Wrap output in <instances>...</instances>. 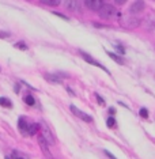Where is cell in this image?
Listing matches in <instances>:
<instances>
[{
	"label": "cell",
	"instance_id": "8fae6325",
	"mask_svg": "<svg viewBox=\"0 0 155 159\" xmlns=\"http://www.w3.org/2000/svg\"><path fill=\"white\" fill-rule=\"evenodd\" d=\"M41 3H44L46 6H50V7H56L61 3V0H41Z\"/></svg>",
	"mask_w": 155,
	"mask_h": 159
},
{
	"label": "cell",
	"instance_id": "2e32d148",
	"mask_svg": "<svg viewBox=\"0 0 155 159\" xmlns=\"http://www.w3.org/2000/svg\"><path fill=\"white\" fill-rule=\"evenodd\" d=\"M140 116L144 117V118H147V117H148V111L144 109V107H142V109H140Z\"/></svg>",
	"mask_w": 155,
	"mask_h": 159
},
{
	"label": "cell",
	"instance_id": "d6986e66",
	"mask_svg": "<svg viewBox=\"0 0 155 159\" xmlns=\"http://www.w3.org/2000/svg\"><path fill=\"white\" fill-rule=\"evenodd\" d=\"M114 3H116L117 6H122V4H125V3H127V0H114Z\"/></svg>",
	"mask_w": 155,
	"mask_h": 159
},
{
	"label": "cell",
	"instance_id": "52a82bcc",
	"mask_svg": "<svg viewBox=\"0 0 155 159\" xmlns=\"http://www.w3.org/2000/svg\"><path fill=\"white\" fill-rule=\"evenodd\" d=\"M41 135L44 136V139H45V140H46V142H48L49 144H53V143H55V137H53L52 132H50V131H49L48 128H46L45 125L42 126V129H41Z\"/></svg>",
	"mask_w": 155,
	"mask_h": 159
},
{
	"label": "cell",
	"instance_id": "4fadbf2b",
	"mask_svg": "<svg viewBox=\"0 0 155 159\" xmlns=\"http://www.w3.org/2000/svg\"><path fill=\"white\" fill-rule=\"evenodd\" d=\"M107 55H109V57L110 59H113L114 61H116V63H118V64H122V59L121 57H118L116 53H112V52H107Z\"/></svg>",
	"mask_w": 155,
	"mask_h": 159
},
{
	"label": "cell",
	"instance_id": "5bb4252c",
	"mask_svg": "<svg viewBox=\"0 0 155 159\" xmlns=\"http://www.w3.org/2000/svg\"><path fill=\"white\" fill-rule=\"evenodd\" d=\"M25 102H26L29 106H31V105H34L35 103V101H34V97H31V95H26L25 97Z\"/></svg>",
	"mask_w": 155,
	"mask_h": 159
},
{
	"label": "cell",
	"instance_id": "9c48e42d",
	"mask_svg": "<svg viewBox=\"0 0 155 159\" xmlns=\"http://www.w3.org/2000/svg\"><path fill=\"white\" fill-rule=\"evenodd\" d=\"M18 126H19L21 132L25 133V135H27V131H29V124H27L26 118L21 117V118H19V121H18Z\"/></svg>",
	"mask_w": 155,
	"mask_h": 159
},
{
	"label": "cell",
	"instance_id": "7c38bea8",
	"mask_svg": "<svg viewBox=\"0 0 155 159\" xmlns=\"http://www.w3.org/2000/svg\"><path fill=\"white\" fill-rule=\"evenodd\" d=\"M0 105H2V106H4V107H11L12 106L11 101H10L8 98H4V97H3V98H0Z\"/></svg>",
	"mask_w": 155,
	"mask_h": 159
},
{
	"label": "cell",
	"instance_id": "8992f818",
	"mask_svg": "<svg viewBox=\"0 0 155 159\" xmlns=\"http://www.w3.org/2000/svg\"><path fill=\"white\" fill-rule=\"evenodd\" d=\"M144 7H146V4H144L143 0H135V2L132 3L131 8H129V12L131 14H139L144 10Z\"/></svg>",
	"mask_w": 155,
	"mask_h": 159
},
{
	"label": "cell",
	"instance_id": "7402d4cb",
	"mask_svg": "<svg viewBox=\"0 0 155 159\" xmlns=\"http://www.w3.org/2000/svg\"><path fill=\"white\" fill-rule=\"evenodd\" d=\"M10 34H0V37H8Z\"/></svg>",
	"mask_w": 155,
	"mask_h": 159
},
{
	"label": "cell",
	"instance_id": "30bf717a",
	"mask_svg": "<svg viewBox=\"0 0 155 159\" xmlns=\"http://www.w3.org/2000/svg\"><path fill=\"white\" fill-rule=\"evenodd\" d=\"M38 131H41V125H39V124H30V125H29L27 135H35Z\"/></svg>",
	"mask_w": 155,
	"mask_h": 159
},
{
	"label": "cell",
	"instance_id": "ac0fdd59",
	"mask_svg": "<svg viewBox=\"0 0 155 159\" xmlns=\"http://www.w3.org/2000/svg\"><path fill=\"white\" fill-rule=\"evenodd\" d=\"M6 159H25V158H22V157H19V155H16V152H14L11 158H6Z\"/></svg>",
	"mask_w": 155,
	"mask_h": 159
},
{
	"label": "cell",
	"instance_id": "ba28073f",
	"mask_svg": "<svg viewBox=\"0 0 155 159\" xmlns=\"http://www.w3.org/2000/svg\"><path fill=\"white\" fill-rule=\"evenodd\" d=\"M82 57H83V59H84L86 61H87V63H90V64H93V66H95V67H99V68H102V70H103V71H105V72H109V71H107V70H106V68H105V67H103V66H102V64H101V63H98V61H97V60H94V59H93V57H91V56H89V55H87V53H82Z\"/></svg>",
	"mask_w": 155,
	"mask_h": 159
},
{
	"label": "cell",
	"instance_id": "5b68a950",
	"mask_svg": "<svg viewBox=\"0 0 155 159\" xmlns=\"http://www.w3.org/2000/svg\"><path fill=\"white\" fill-rule=\"evenodd\" d=\"M71 110H72V113H74L75 116H78L80 120H83L86 122H90V121H93V117L91 116H89V114H86L84 111H82V110H79L75 105H71Z\"/></svg>",
	"mask_w": 155,
	"mask_h": 159
},
{
	"label": "cell",
	"instance_id": "9a60e30c",
	"mask_svg": "<svg viewBox=\"0 0 155 159\" xmlns=\"http://www.w3.org/2000/svg\"><path fill=\"white\" fill-rule=\"evenodd\" d=\"M114 124H116V120H114V117H109V118H107V121H106V125L107 126H110V128H112V126H114Z\"/></svg>",
	"mask_w": 155,
	"mask_h": 159
},
{
	"label": "cell",
	"instance_id": "e0dca14e",
	"mask_svg": "<svg viewBox=\"0 0 155 159\" xmlns=\"http://www.w3.org/2000/svg\"><path fill=\"white\" fill-rule=\"evenodd\" d=\"M15 46H16V48H19V49H27V46L25 45L23 42H18V44H16Z\"/></svg>",
	"mask_w": 155,
	"mask_h": 159
},
{
	"label": "cell",
	"instance_id": "3957f363",
	"mask_svg": "<svg viewBox=\"0 0 155 159\" xmlns=\"http://www.w3.org/2000/svg\"><path fill=\"white\" fill-rule=\"evenodd\" d=\"M84 4L87 7L89 10H91V11H99V8L105 4V2L103 0H84Z\"/></svg>",
	"mask_w": 155,
	"mask_h": 159
},
{
	"label": "cell",
	"instance_id": "44dd1931",
	"mask_svg": "<svg viewBox=\"0 0 155 159\" xmlns=\"http://www.w3.org/2000/svg\"><path fill=\"white\" fill-rule=\"evenodd\" d=\"M97 98H98V102H99L101 105H103V103H105V102H103V99H102V98H101V97H99V95H97Z\"/></svg>",
	"mask_w": 155,
	"mask_h": 159
},
{
	"label": "cell",
	"instance_id": "6da1fadb",
	"mask_svg": "<svg viewBox=\"0 0 155 159\" xmlns=\"http://www.w3.org/2000/svg\"><path fill=\"white\" fill-rule=\"evenodd\" d=\"M98 14H99L101 18H103V19H113L114 16L118 15L116 7L112 6V4H103V6L99 8Z\"/></svg>",
	"mask_w": 155,
	"mask_h": 159
},
{
	"label": "cell",
	"instance_id": "7a4b0ae2",
	"mask_svg": "<svg viewBox=\"0 0 155 159\" xmlns=\"http://www.w3.org/2000/svg\"><path fill=\"white\" fill-rule=\"evenodd\" d=\"M139 22L140 20L138 18L132 16V14L129 12L128 15H120V25L127 29H135L139 26Z\"/></svg>",
	"mask_w": 155,
	"mask_h": 159
},
{
	"label": "cell",
	"instance_id": "277c9868",
	"mask_svg": "<svg viewBox=\"0 0 155 159\" xmlns=\"http://www.w3.org/2000/svg\"><path fill=\"white\" fill-rule=\"evenodd\" d=\"M64 6L70 11H80V0H64Z\"/></svg>",
	"mask_w": 155,
	"mask_h": 159
},
{
	"label": "cell",
	"instance_id": "ffe728a7",
	"mask_svg": "<svg viewBox=\"0 0 155 159\" xmlns=\"http://www.w3.org/2000/svg\"><path fill=\"white\" fill-rule=\"evenodd\" d=\"M103 152H105V154H106V155H107V157H109L110 159H117V158L114 157L113 154H110V152H109V151H107V150H105V151H103Z\"/></svg>",
	"mask_w": 155,
	"mask_h": 159
}]
</instances>
